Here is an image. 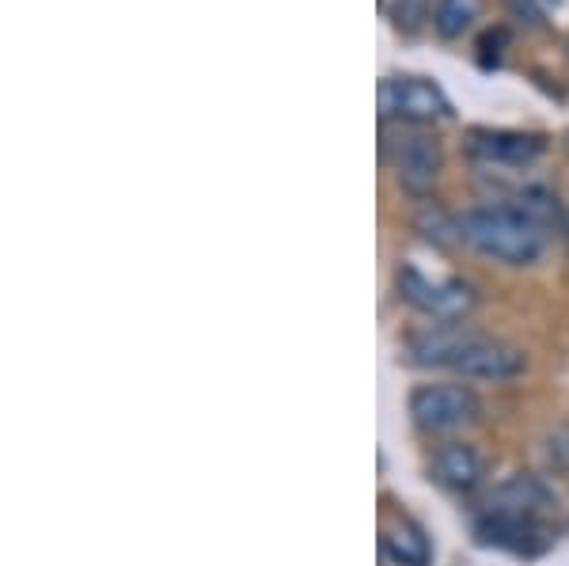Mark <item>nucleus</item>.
Segmentation results:
<instances>
[{"label":"nucleus","instance_id":"8","mask_svg":"<svg viewBox=\"0 0 569 566\" xmlns=\"http://www.w3.org/2000/svg\"><path fill=\"white\" fill-rule=\"evenodd\" d=\"M471 149L479 152V157L493 160V163H531L539 152L547 149V141H543V137H536V133L479 130V133H471Z\"/></svg>","mask_w":569,"mask_h":566},{"label":"nucleus","instance_id":"13","mask_svg":"<svg viewBox=\"0 0 569 566\" xmlns=\"http://www.w3.org/2000/svg\"><path fill=\"white\" fill-rule=\"evenodd\" d=\"M505 4H509L512 12H517L520 20H528V23H539V20H543V12H539L536 0H505Z\"/></svg>","mask_w":569,"mask_h":566},{"label":"nucleus","instance_id":"12","mask_svg":"<svg viewBox=\"0 0 569 566\" xmlns=\"http://www.w3.org/2000/svg\"><path fill=\"white\" fill-rule=\"evenodd\" d=\"M426 16H429V0H399V8H395V23L407 27V31H418Z\"/></svg>","mask_w":569,"mask_h":566},{"label":"nucleus","instance_id":"9","mask_svg":"<svg viewBox=\"0 0 569 566\" xmlns=\"http://www.w3.org/2000/svg\"><path fill=\"white\" fill-rule=\"evenodd\" d=\"M433 476L440 487L448 490H460V495H467V490H475L482 483V456L471 449V445H445V449H437L433 456Z\"/></svg>","mask_w":569,"mask_h":566},{"label":"nucleus","instance_id":"3","mask_svg":"<svg viewBox=\"0 0 569 566\" xmlns=\"http://www.w3.org/2000/svg\"><path fill=\"white\" fill-rule=\"evenodd\" d=\"M479 410V396L467 385H421L410 396V415L421 430H460Z\"/></svg>","mask_w":569,"mask_h":566},{"label":"nucleus","instance_id":"7","mask_svg":"<svg viewBox=\"0 0 569 566\" xmlns=\"http://www.w3.org/2000/svg\"><path fill=\"white\" fill-rule=\"evenodd\" d=\"M399 289L410 305H418L421 312L437 316V319H452V316H463L471 308V286L463 281H429L421 278L415 267L399 270Z\"/></svg>","mask_w":569,"mask_h":566},{"label":"nucleus","instance_id":"1","mask_svg":"<svg viewBox=\"0 0 569 566\" xmlns=\"http://www.w3.org/2000/svg\"><path fill=\"white\" fill-rule=\"evenodd\" d=\"M460 236L471 248L509 267H528L543 255L547 232L528 209L509 206H479L460 217Z\"/></svg>","mask_w":569,"mask_h":566},{"label":"nucleus","instance_id":"2","mask_svg":"<svg viewBox=\"0 0 569 566\" xmlns=\"http://www.w3.org/2000/svg\"><path fill=\"white\" fill-rule=\"evenodd\" d=\"M547 506V495L536 479H512L505 483L498 495L490 498L482 522H479V536L486 544L509 547V552H536L531 540L543 544L547 528L539 525V509Z\"/></svg>","mask_w":569,"mask_h":566},{"label":"nucleus","instance_id":"4","mask_svg":"<svg viewBox=\"0 0 569 566\" xmlns=\"http://www.w3.org/2000/svg\"><path fill=\"white\" fill-rule=\"evenodd\" d=\"M380 111L388 118H407V122H433V118L452 115V107L433 80L391 77L380 85Z\"/></svg>","mask_w":569,"mask_h":566},{"label":"nucleus","instance_id":"10","mask_svg":"<svg viewBox=\"0 0 569 566\" xmlns=\"http://www.w3.org/2000/svg\"><path fill=\"white\" fill-rule=\"evenodd\" d=\"M383 555L399 566H426L433 547H429L426 533L410 522H391L383 528Z\"/></svg>","mask_w":569,"mask_h":566},{"label":"nucleus","instance_id":"6","mask_svg":"<svg viewBox=\"0 0 569 566\" xmlns=\"http://www.w3.org/2000/svg\"><path fill=\"white\" fill-rule=\"evenodd\" d=\"M391 168L402 190L429 195L440 176V145L429 133H402L391 149Z\"/></svg>","mask_w":569,"mask_h":566},{"label":"nucleus","instance_id":"5","mask_svg":"<svg viewBox=\"0 0 569 566\" xmlns=\"http://www.w3.org/2000/svg\"><path fill=\"white\" fill-rule=\"evenodd\" d=\"M448 365L471 380H512L517 373H525V354L512 350V346H505V342L467 335V339L456 346V354Z\"/></svg>","mask_w":569,"mask_h":566},{"label":"nucleus","instance_id":"11","mask_svg":"<svg viewBox=\"0 0 569 566\" xmlns=\"http://www.w3.org/2000/svg\"><path fill=\"white\" fill-rule=\"evenodd\" d=\"M479 20V0H437L433 27L440 39H460V34Z\"/></svg>","mask_w":569,"mask_h":566}]
</instances>
